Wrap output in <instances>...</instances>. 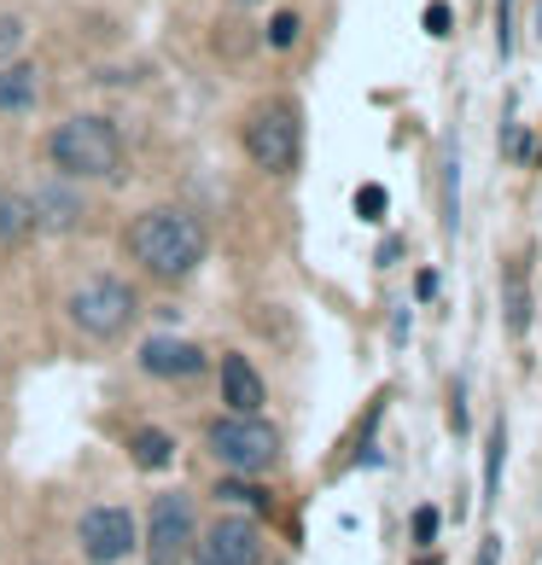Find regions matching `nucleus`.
Masks as SVG:
<instances>
[{
    "mask_svg": "<svg viewBox=\"0 0 542 565\" xmlns=\"http://www.w3.org/2000/svg\"><path fill=\"white\" fill-rule=\"evenodd\" d=\"M140 367L152 380H199L204 373V350L193 339H176V332H152L140 344Z\"/></svg>",
    "mask_w": 542,
    "mask_h": 565,
    "instance_id": "1a4fd4ad",
    "label": "nucleus"
},
{
    "mask_svg": "<svg viewBox=\"0 0 542 565\" xmlns=\"http://www.w3.org/2000/svg\"><path fill=\"white\" fill-rule=\"evenodd\" d=\"M135 316H140V298H135V286L117 280V275H94L71 291V321H76V332H88V339H123V332L135 327Z\"/></svg>",
    "mask_w": 542,
    "mask_h": 565,
    "instance_id": "20e7f679",
    "label": "nucleus"
},
{
    "mask_svg": "<svg viewBox=\"0 0 542 565\" xmlns=\"http://www.w3.org/2000/svg\"><path fill=\"white\" fill-rule=\"evenodd\" d=\"M437 525H444V519H437V508H421V513H414V542H432Z\"/></svg>",
    "mask_w": 542,
    "mask_h": 565,
    "instance_id": "a211bd4d",
    "label": "nucleus"
},
{
    "mask_svg": "<svg viewBox=\"0 0 542 565\" xmlns=\"http://www.w3.org/2000/svg\"><path fill=\"white\" fill-rule=\"evenodd\" d=\"M222 396H227V408L234 414H263V373L245 362V355H227L222 362Z\"/></svg>",
    "mask_w": 542,
    "mask_h": 565,
    "instance_id": "9d476101",
    "label": "nucleus"
},
{
    "mask_svg": "<svg viewBox=\"0 0 542 565\" xmlns=\"http://www.w3.org/2000/svg\"><path fill=\"white\" fill-rule=\"evenodd\" d=\"M76 536H82V554H88L94 565H117V559H129L135 554V513L129 508H88L82 513V525H76Z\"/></svg>",
    "mask_w": 542,
    "mask_h": 565,
    "instance_id": "0eeeda50",
    "label": "nucleus"
},
{
    "mask_svg": "<svg viewBox=\"0 0 542 565\" xmlns=\"http://www.w3.org/2000/svg\"><path fill=\"white\" fill-rule=\"evenodd\" d=\"M298 35H304L298 12H275V24H268V47H291Z\"/></svg>",
    "mask_w": 542,
    "mask_h": 565,
    "instance_id": "f3484780",
    "label": "nucleus"
},
{
    "mask_svg": "<svg viewBox=\"0 0 542 565\" xmlns=\"http://www.w3.org/2000/svg\"><path fill=\"white\" fill-rule=\"evenodd\" d=\"M421 565H437V554H432V559H421Z\"/></svg>",
    "mask_w": 542,
    "mask_h": 565,
    "instance_id": "b1692460",
    "label": "nucleus"
},
{
    "mask_svg": "<svg viewBox=\"0 0 542 565\" xmlns=\"http://www.w3.org/2000/svg\"><path fill=\"white\" fill-rule=\"evenodd\" d=\"M30 234H35L30 199H24V193H12V186H0V250H18Z\"/></svg>",
    "mask_w": 542,
    "mask_h": 565,
    "instance_id": "ddd939ff",
    "label": "nucleus"
},
{
    "mask_svg": "<svg viewBox=\"0 0 542 565\" xmlns=\"http://www.w3.org/2000/svg\"><path fill=\"white\" fill-rule=\"evenodd\" d=\"M193 501L187 495H158L152 513H146V559L152 565H181L187 548H193Z\"/></svg>",
    "mask_w": 542,
    "mask_h": 565,
    "instance_id": "423d86ee",
    "label": "nucleus"
},
{
    "mask_svg": "<svg viewBox=\"0 0 542 565\" xmlns=\"http://www.w3.org/2000/svg\"><path fill=\"white\" fill-rule=\"evenodd\" d=\"M204 444H211V455L234 472H268L280 460V431L268 426L263 414H227V420H216L204 431Z\"/></svg>",
    "mask_w": 542,
    "mask_h": 565,
    "instance_id": "39448f33",
    "label": "nucleus"
},
{
    "mask_svg": "<svg viewBox=\"0 0 542 565\" xmlns=\"http://www.w3.org/2000/svg\"><path fill=\"white\" fill-rule=\"evenodd\" d=\"M82 216V199L71 193V186H41V193H30V222H35V234H53V227H76Z\"/></svg>",
    "mask_w": 542,
    "mask_h": 565,
    "instance_id": "9b49d317",
    "label": "nucleus"
},
{
    "mask_svg": "<svg viewBox=\"0 0 542 565\" xmlns=\"http://www.w3.org/2000/svg\"><path fill=\"white\" fill-rule=\"evenodd\" d=\"M257 559H263L257 519H216L199 542V565H257Z\"/></svg>",
    "mask_w": 542,
    "mask_h": 565,
    "instance_id": "6e6552de",
    "label": "nucleus"
},
{
    "mask_svg": "<svg viewBox=\"0 0 542 565\" xmlns=\"http://www.w3.org/2000/svg\"><path fill=\"white\" fill-rule=\"evenodd\" d=\"M123 250L140 275L152 280H187L204 263V227L176 211V204H158V211H140L129 227H123Z\"/></svg>",
    "mask_w": 542,
    "mask_h": 565,
    "instance_id": "f257e3e1",
    "label": "nucleus"
},
{
    "mask_svg": "<svg viewBox=\"0 0 542 565\" xmlns=\"http://www.w3.org/2000/svg\"><path fill=\"white\" fill-rule=\"evenodd\" d=\"M426 30L444 35V30H449V7H426Z\"/></svg>",
    "mask_w": 542,
    "mask_h": 565,
    "instance_id": "aec40b11",
    "label": "nucleus"
},
{
    "mask_svg": "<svg viewBox=\"0 0 542 565\" xmlns=\"http://www.w3.org/2000/svg\"><path fill=\"white\" fill-rule=\"evenodd\" d=\"M437 286H444V280H437V275H432V268H426V275H421V298H426V303L437 298Z\"/></svg>",
    "mask_w": 542,
    "mask_h": 565,
    "instance_id": "412c9836",
    "label": "nucleus"
},
{
    "mask_svg": "<svg viewBox=\"0 0 542 565\" xmlns=\"http://www.w3.org/2000/svg\"><path fill=\"white\" fill-rule=\"evenodd\" d=\"M357 211L373 222V216H380L385 211V193H380V186H362V193H357Z\"/></svg>",
    "mask_w": 542,
    "mask_h": 565,
    "instance_id": "6ab92c4d",
    "label": "nucleus"
},
{
    "mask_svg": "<svg viewBox=\"0 0 542 565\" xmlns=\"http://www.w3.org/2000/svg\"><path fill=\"white\" fill-rule=\"evenodd\" d=\"M47 158H53V170L71 175V181H106L123 163V135H117L111 117L82 111V117H65L47 135Z\"/></svg>",
    "mask_w": 542,
    "mask_h": 565,
    "instance_id": "f03ea898",
    "label": "nucleus"
},
{
    "mask_svg": "<svg viewBox=\"0 0 542 565\" xmlns=\"http://www.w3.org/2000/svg\"><path fill=\"white\" fill-rule=\"evenodd\" d=\"M170 455H176L170 431H135V460H140V467H163Z\"/></svg>",
    "mask_w": 542,
    "mask_h": 565,
    "instance_id": "dca6fc26",
    "label": "nucleus"
},
{
    "mask_svg": "<svg viewBox=\"0 0 542 565\" xmlns=\"http://www.w3.org/2000/svg\"><path fill=\"white\" fill-rule=\"evenodd\" d=\"M502 455H508V426H490V449H485V495L502 490Z\"/></svg>",
    "mask_w": 542,
    "mask_h": 565,
    "instance_id": "2eb2a0df",
    "label": "nucleus"
},
{
    "mask_svg": "<svg viewBox=\"0 0 542 565\" xmlns=\"http://www.w3.org/2000/svg\"><path fill=\"white\" fill-rule=\"evenodd\" d=\"M35 111V65L24 58H0V117Z\"/></svg>",
    "mask_w": 542,
    "mask_h": 565,
    "instance_id": "f8f14e48",
    "label": "nucleus"
},
{
    "mask_svg": "<svg viewBox=\"0 0 542 565\" xmlns=\"http://www.w3.org/2000/svg\"><path fill=\"white\" fill-rule=\"evenodd\" d=\"M298 146H304V117L291 99H263V106L245 117V158H252L263 175L298 170Z\"/></svg>",
    "mask_w": 542,
    "mask_h": 565,
    "instance_id": "7ed1b4c3",
    "label": "nucleus"
},
{
    "mask_svg": "<svg viewBox=\"0 0 542 565\" xmlns=\"http://www.w3.org/2000/svg\"><path fill=\"white\" fill-rule=\"evenodd\" d=\"M234 7H257V0H234Z\"/></svg>",
    "mask_w": 542,
    "mask_h": 565,
    "instance_id": "5701e85b",
    "label": "nucleus"
},
{
    "mask_svg": "<svg viewBox=\"0 0 542 565\" xmlns=\"http://www.w3.org/2000/svg\"><path fill=\"white\" fill-rule=\"evenodd\" d=\"M502 291H508V332H513V339H525V327H531V286H525V275H519V263H508Z\"/></svg>",
    "mask_w": 542,
    "mask_h": 565,
    "instance_id": "4468645a",
    "label": "nucleus"
},
{
    "mask_svg": "<svg viewBox=\"0 0 542 565\" xmlns=\"http://www.w3.org/2000/svg\"><path fill=\"white\" fill-rule=\"evenodd\" d=\"M496 554H502V542L490 536V542H485V559H478V565H496Z\"/></svg>",
    "mask_w": 542,
    "mask_h": 565,
    "instance_id": "4be33fe9",
    "label": "nucleus"
}]
</instances>
